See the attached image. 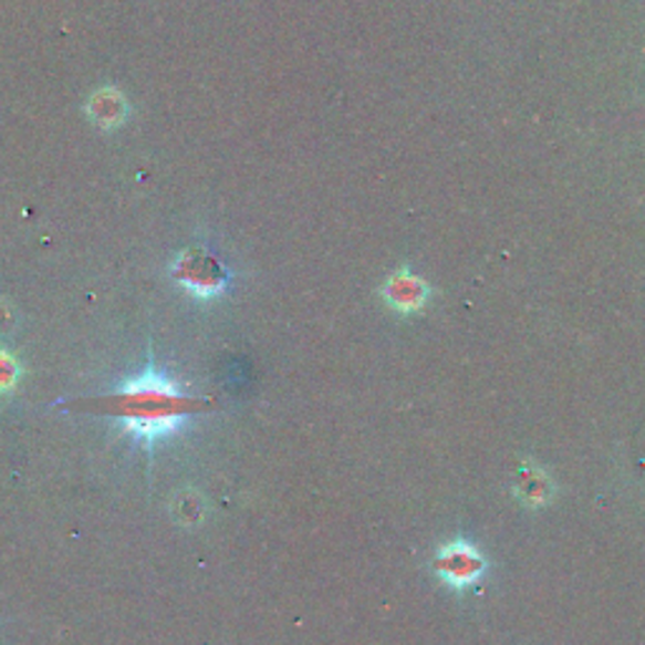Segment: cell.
Wrapping results in <instances>:
<instances>
[{"instance_id":"obj_1","label":"cell","mask_w":645,"mask_h":645,"mask_svg":"<svg viewBox=\"0 0 645 645\" xmlns=\"http://www.w3.org/2000/svg\"><path fill=\"white\" fill-rule=\"evenodd\" d=\"M71 408H84V412L116 419L124 434L152 449L157 441L177 434L193 416L215 408V402L187 394L177 381L149 363L139 376L124 381L112 394L79 398V402H71Z\"/></svg>"},{"instance_id":"obj_2","label":"cell","mask_w":645,"mask_h":645,"mask_svg":"<svg viewBox=\"0 0 645 645\" xmlns=\"http://www.w3.org/2000/svg\"><path fill=\"white\" fill-rule=\"evenodd\" d=\"M171 278L199 301H212L230 285V270L210 250H185L171 262Z\"/></svg>"},{"instance_id":"obj_3","label":"cell","mask_w":645,"mask_h":645,"mask_svg":"<svg viewBox=\"0 0 645 645\" xmlns=\"http://www.w3.org/2000/svg\"><path fill=\"white\" fill-rule=\"evenodd\" d=\"M431 568L447 585L469 587L475 580L481 578L487 562L469 542H451L436 552Z\"/></svg>"},{"instance_id":"obj_4","label":"cell","mask_w":645,"mask_h":645,"mask_svg":"<svg viewBox=\"0 0 645 645\" xmlns=\"http://www.w3.org/2000/svg\"><path fill=\"white\" fill-rule=\"evenodd\" d=\"M381 298L391 308V311L412 315L426 308L431 298V288L424 278L414 275L412 270H396L386 278L384 288H381Z\"/></svg>"},{"instance_id":"obj_5","label":"cell","mask_w":645,"mask_h":645,"mask_svg":"<svg viewBox=\"0 0 645 645\" xmlns=\"http://www.w3.org/2000/svg\"><path fill=\"white\" fill-rule=\"evenodd\" d=\"M126 102L116 89H102L91 96L89 102V116L94 119L102 129H116L126 119Z\"/></svg>"},{"instance_id":"obj_6","label":"cell","mask_w":645,"mask_h":645,"mask_svg":"<svg viewBox=\"0 0 645 645\" xmlns=\"http://www.w3.org/2000/svg\"><path fill=\"white\" fill-rule=\"evenodd\" d=\"M21 363L13 356L11 351L0 348V396L13 394L18 381H21Z\"/></svg>"},{"instance_id":"obj_7","label":"cell","mask_w":645,"mask_h":645,"mask_svg":"<svg viewBox=\"0 0 645 645\" xmlns=\"http://www.w3.org/2000/svg\"><path fill=\"white\" fill-rule=\"evenodd\" d=\"M11 321H13L11 308H8L6 303H0V331H3L6 325H11Z\"/></svg>"}]
</instances>
